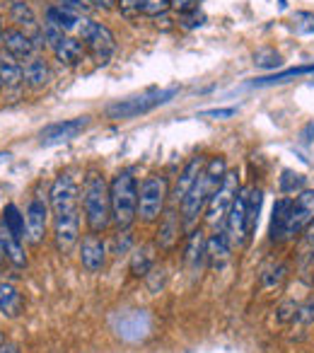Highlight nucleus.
I'll return each mask as SVG.
<instances>
[{
  "label": "nucleus",
  "instance_id": "18",
  "mask_svg": "<svg viewBox=\"0 0 314 353\" xmlns=\"http://www.w3.org/2000/svg\"><path fill=\"white\" fill-rule=\"evenodd\" d=\"M206 232L201 228H193L189 230V237H187V245H184V264L189 266L191 274H198L203 269V264L208 261L206 256Z\"/></svg>",
  "mask_w": 314,
  "mask_h": 353
},
{
  "label": "nucleus",
  "instance_id": "46",
  "mask_svg": "<svg viewBox=\"0 0 314 353\" xmlns=\"http://www.w3.org/2000/svg\"><path fill=\"white\" fill-rule=\"evenodd\" d=\"M0 353H22L20 351V343H15V341H3V343H0Z\"/></svg>",
  "mask_w": 314,
  "mask_h": 353
},
{
  "label": "nucleus",
  "instance_id": "25",
  "mask_svg": "<svg viewBox=\"0 0 314 353\" xmlns=\"http://www.w3.org/2000/svg\"><path fill=\"white\" fill-rule=\"evenodd\" d=\"M131 274L136 279H145L152 269H155V254H152V247L140 245L131 252Z\"/></svg>",
  "mask_w": 314,
  "mask_h": 353
},
{
  "label": "nucleus",
  "instance_id": "35",
  "mask_svg": "<svg viewBox=\"0 0 314 353\" xmlns=\"http://www.w3.org/2000/svg\"><path fill=\"white\" fill-rule=\"evenodd\" d=\"M116 10L126 20H136L143 15V0H116Z\"/></svg>",
  "mask_w": 314,
  "mask_h": 353
},
{
  "label": "nucleus",
  "instance_id": "11",
  "mask_svg": "<svg viewBox=\"0 0 314 353\" xmlns=\"http://www.w3.org/2000/svg\"><path fill=\"white\" fill-rule=\"evenodd\" d=\"M92 123V117H75V119H65V121H59V123H51L46 126L44 131L39 133V143L41 145H59V143H68L73 138H78L80 133H85Z\"/></svg>",
  "mask_w": 314,
  "mask_h": 353
},
{
  "label": "nucleus",
  "instance_id": "36",
  "mask_svg": "<svg viewBox=\"0 0 314 353\" xmlns=\"http://www.w3.org/2000/svg\"><path fill=\"white\" fill-rule=\"evenodd\" d=\"M167 10H172L169 0H143V15L147 17H165Z\"/></svg>",
  "mask_w": 314,
  "mask_h": 353
},
{
  "label": "nucleus",
  "instance_id": "29",
  "mask_svg": "<svg viewBox=\"0 0 314 353\" xmlns=\"http://www.w3.org/2000/svg\"><path fill=\"white\" fill-rule=\"evenodd\" d=\"M261 203H264V192L256 187H249V199H247V223H249V235L256 230V223H259Z\"/></svg>",
  "mask_w": 314,
  "mask_h": 353
},
{
  "label": "nucleus",
  "instance_id": "42",
  "mask_svg": "<svg viewBox=\"0 0 314 353\" xmlns=\"http://www.w3.org/2000/svg\"><path fill=\"white\" fill-rule=\"evenodd\" d=\"M169 6H172V10L179 12V15H189V12H196L198 0H169Z\"/></svg>",
  "mask_w": 314,
  "mask_h": 353
},
{
  "label": "nucleus",
  "instance_id": "4",
  "mask_svg": "<svg viewBox=\"0 0 314 353\" xmlns=\"http://www.w3.org/2000/svg\"><path fill=\"white\" fill-rule=\"evenodd\" d=\"M169 199V179L165 174L145 176L138 187V218L140 223H157Z\"/></svg>",
  "mask_w": 314,
  "mask_h": 353
},
{
  "label": "nucleus",
  "instance_id": "32",
  "mask_svg": "<svg viewBox=\"0 0 314 353\" xmlns=\"http://www.w3.org/2000/svg\"><path fill=\"white\" fill-rule=\"evenodd\" d=\"M295 324H300V327H314V295H309L307 300H302L297 307V319H295Z\"/></svg>",
  "mask_w": 314,
  "mask_h": 353
},
{
  "label": "nucleus",
  "instance_id": "40",
  "mask_svg": "<svg viewBox=\"0 0 314 353\" xmlns=\"http://www.w3.org/2000/svg\"><path fill=\"white\" fill-rule=\"evenodd\" d=\"M145 281H147V288H150L152 293H160V290H163V285H165V271L155 266V269L145 276Z\"/></svg>",
  "mask_w": 314,
  "mask_h": 353
},
{
  "label": "nucleus",
  "instance_id": "10",
  "mask_svg": "<svg viewBox=\"0 0 314 353\" xmlns=\"http://www.w3.org/2000/svg\"><path fill=\"white\" fill-rule=\"evenodd\" d=\"M247 199H249V187H242L240 194H237L235 203H232L230 213L225 218V230L230 235L232 245L242 247L247 240H249V223H247Z\"/></svg>",
  "mask_w": 314,
  "mask_h": 353
},
{
  "label": "nucleus",
  "instance_id": "23",
  "mask_svg": "<svg viewBox=\"0 0 314 353\" xmlns=\"http://www.w3.org/2000/svg\"><path fill=\"white\" fill-rule=\"evenodd\" d=\"M22 310H25V300H22V293L15 288L12 283H0V312L6 317H20Z\"/></svg>",
  "mask_w": 314,
  "mask_h": 353
},
{
  "label": "nucleus",
  "instance_id": "17",
  "mask_svg": "<svg viewBox=\"0 0 314 353\" xmlns=\"http://www.w3.org/2000/svg\"><path fill=\"white\" fill-rule=\"evenodd\" d=\"M203 167H206V157H203V155H193L191 160L182 167V172H179V176H177V182H174V189L169 192V196L174 199V203L184 201V196L191 192V187L196 184L198 176H201Z\"/></svg>",
  "mask_w": 314,
  "mask_h": 353
},
{
  "label": "nucleus",
  "instance_id": "14",
  "mask_svg": "<svg viewBox=\"0 0 314 353\" xmlns=\"http://www.w3.org/2000/svg\"><path fill=\"white\" fill-rule=\"evenodd\" d=\"M187 230L182 221V213H177V208H165L163 218L157 221V232H155V247L163 252H172L179 245V237Z\"/></svg>",
  "mask_w": 314,
  "mask_h": 353
},
{
  "label": "nucleus",
  "instance_id": "45",
  "mask_svg": "<svg viewBox=\"0 0 314 353\" xmlns=\"http://www.w3.org/2000/svg\"><path fill=\"white\" fill-rule=\"evenodd\" d=\"M92 3L94 10H112V8H116V0H90Z\"/></svg>",
  "mask_w": 314,
  "mask_h": 353
},
{
  "label": "nucleus",
  "instance_id": "1",
  "mask_svg": "<svg viewBox=\"0 0 314 353\" xmlns=\"http://www.w3.org/2000/svg\"><path fill=\"white\" fill-rule=\"evenodd\" d=\"M227 174V162L222 155H216L211 160H206L201 176L196 179V184L191 187V192L184 196V201L179 203V213H182V221L187 230H193L198 223V218L206 213L208 201H211L213 192L220 187L222 176Z\"/></svg>",
  "mask_w": 314,
  "mask_h": 353
},
{
  "label": "nucleus",
  "instance_id": "48",
  "mask_svg": "<svg viewBox=\"0 0 314 353\" xmlns=\"http://www.w3.org/2000/svg\"><path fill=\"white\" fill-rule=\"evenodd\" d=\"M3 39H6V30H3V20H0V46H3Z\"/></svg>",
  "mask_w": 314,
  "mask_h": 353
},
{
  "label": "nucleus",
  "instance_id": "15",
  "mask_svg": "<svg viewBox=\"0 0 314 353\" xmlns=\"http://www.w3.org/2000/svg\"><path fill=\"white\" fill-rule=\"evenodd\" d=\"M107 242L97 235V232H90L80 240V264L87 274H99L107 266Z\"/></svg>",
  "mask_w": 314,
  "mask_h": 353
},
{
  "label": "nucleus",
  "instance_id": "28",
  "mask_svg": "<svg viewBox=\"0 0 314 353\" xmlns=\"http://www.w3.org/2000/svg\"><path fill=\"white\" fill-rule=\"evenodd\" d=\"M0 221H3V225L8 228L10 235H15L17 240H25V235H27L25 216H22L20 208H17L15 203H8L6 211H3V216H0Z\"/></svg>",
  "mask_w": 314,
  "mask_h": 353
},
{
  "label": "nucleus",
  "instance_id": "44",
  "mask_svg": "<svg viewBox=\"0 0 314 353\" xmlns=\"http://www.w3.org/2000/svg\"><path fill=\"white\" fill-rule=\"evenodd\" d=\"M203 20H206V17H203L201 12H189V15H184V27H187V30H191V27H201Z\"/></svg>",
  "mask_w": 314,
  "mask_h": 353
},
{
  "label": "nucleus",
  "instance_id": "50",
  "mask_svg": "<svg viewBox=\"0 0 314 353\" xmlns=\"http://www.w3.org/2000/svg\"><path fill=\"white\" fill-rule=\"evenodd\" d=\"M3 341H6V336H3V334H0V343H3Z\"/></svg>",
  "mask_w": 314,
  "mask_h": 353
},
{
  "label": "nucleus",
  "instance_id": "2",
  "mask_svg": "<svg viewBox=\"0 0 314 353\" xmlns=\"http://www.w3.org/2000/svg\"><path fill=\"white\" fill-rule=\"evenodd\" d=\"M80 208H83L90 232L102 235L109 230V225H112V196H109L107 179L99 172L90 170L85 176L83 192H80Z\"/></svg>",
  "mask_w": 314,
  "mask_h": 353
},
{
  "label": "nucleus",
  "instance_id": "6",
  "mask_svg": "<svg viewBox=\"0 0 314 353\" xmlns=\"http://www.w3.org/2000/svg\"><path fill=\"white\" fill-rule=\"evenodd\" d=\"M75 37L83 41L87 54H92V59L97 61L99 65L107 63L114 51H116V37L112 34V30H109L107 25H102V22L90 20V17H85Z\"/></svg>",
  "mask_w": 314,
  "mask_h": 353
},
{
  "label": "nucleus",
  "instance_id": "20",
  "mask_svg": "<svg viewBox=\"0 0 314 353\" xmlns=\"http://www.w3.org/2000/svg\"><path fill=\"white\" fill-rule=\"evenodd\" d=\"M51 51H54V59L59 61L61 65H68V68L80 65L85 61V56H87V49H85L83 41H80L78 37H70V34H65Z\"/></svg>",
  "mask_w": 314,
  "mask_h": 353
},
{
  "label": "nucleus",
  "instance_id": "12",
  "mask_svg": "<svg viewBox=\"0 0 314 353\" xmlns=\"http://www.w3.org/2000/svg\"><path fill=\"white\" fill-rule=\"evenodd\" d=\"M80 213L83 211L54 216V245L59 254H70L80 245Z\"/></svg>",
  "mask_w": 314,
  "mask_h": 353
},
{
  "label": "nucleus",
  "instance_id": "9",
  "mask_svg": "<svg viewBox=\"0 0 314 353\" xmlns=\"http://www.w3.org/2000/svg\"><path fill=\"white\" fill-rule=\"evenodd\" d=\"M312 221H314V189H302V192L293 199V203H290L288 221H285L283 240L280 242H288V240H293V237L302 235Z\"/></svg>",
  "mask_w": 314,
  "mask_h": 353
},
{
  "label": "nucleus",
  "instance_id": "8",
  "mask_svg": "<svg viewBox=\"0 0 314 353\" xmlns=\"http://www.w3.org/2000/svg\"><path fill=\"white\" fill-rule=\"evenodd\" d=\"M49 206L51 216H63V213L83 211L80 208V187L70 172H63L54 179L49 189Z\"/></svg>",
  "mask_w": 314,
  "mask_h": 353
},
{
  "label": "nucleus",
  "instance_id": "7",
  "mask_svg": "<svg viewBox=\"0 0 314 353\" xmlns=\"http://www.w3.org/2000/svg\"><path fill=\"white\" fill-rule=\"evenodd\" d=\"M240 174L235 170H227V174L222 176L220 187L213 192L211 201H208L206 208V221L211 223L213 228H220L225 225V218L230 213L232 203H235L237 194H240Z\"/></svg>",
  "mask_w": 314,
  "mask_h": 353
},
{
  "label": "nucleus",
  "instance_id": "34",
  "mask_svg": "<svg viewBox=\"0 0 314 353\" xmlns=\"http://www.w3.org/2000/svg\"><path fill=\"white\" fill-rule=\"evenodd\" d=\"M254 63L259 65V68L271 70V68H275V65L283 63V61H280V54H278V51H273V49H259V51L254 54Z\"/></svg>",
  "mask_w": 314,
  "mask_h": 353
},
{
  "label": "nucleus",
  "instance_id": "26",
  "mask_svg": "<svg viewBox=\"0 0 314 353\" xmlns=\"http://www.w3.org/2000/svg\"><path fill=\"white\" fill-rule=\"evenodd\" d=\"M22 68H25V83L30 85V88H44V85L49 83L51 70H49V65H46V61L39 59V56L30 59Z\"/></svg>",
  "mask_w": 314,
  "mask_h": 353
},
{
  "label": "nucleus",
  "instance_id": "37",
  "mask_svg": "<svg viewBox=\"0 0 314 353\" xmlns=\"http://www.w3.org/2000/svg\"><path fill=\"white\" fill-rule=\"evenodd\" d=\"M285 266L278 264V266H271V269H266L264 274H261V283L266 285V288H275V285H280V281L285 279Z\"/></svg>",
  "mask_w": 314,
  "mask_h": 353
},
{
  "label": "nucleus",
  "instance_id": "38",
  "mask_svg": "<svg viewBox=\"0 0 314 353\" xmlns=\"http://www.w3.org/2000/svg\"><path fill=\"white\" fill-rule=\"evenodd\" d=\"M293 22H295V32H297V34H312L314 32V15L312 12H297Z\"/></svg>",
  "mask_w": 314,
  "mask_h": 353
},
{
  "label": "nucleus",
  "instance_id": "47",
  "mask_svg": "<svg viewBox=\"0 0 314 353\" xmlns=\"http://www.w3.org/2000/svg\"><path fill=\"white\" fill-rule=\"evenodd\" d=\"M302 235H304V242H307L309 247H314V221L309 223V225H307V230H304Z\"/></svg>",
  "mask_w": 314,
  "mask_h": 353
},
{
  "label": "nucleus",
  "instance_id": "21",
  "mask_svg": "<svg viewBox=\"0 0 314 353\" xmlns=\"http://www.w3.org/2000/svg\"><path fill=\"white\" fill-rule=\"evenodd\" d=\"M10 15H12V20L17 22V27H22V32H27V34L36 41V46H39L41 44V41H39L41 39V27H39V22H36L34 10L27 6L25 0H15V3H12Z\"/></svg>",
  "mask_w": 314,
  "mask_h": 353
},
{
  "label": "nucleus",
  "instance_id": "39",
  "mask_svg": "<svg viewBox=\"0 0 314 353\" xmlns=\"http://www.w3.org/2000/svg\"><path fill=\"white\" fill-rule=\"evenodd\" d=\"M116 242H114V254H128L133 245V235H131V228L128 230H118L116 232Z\"/></svg>",
  "mask_w": 314,
  "mask_h": 353
},
{
  "label": "nucleus",
  "instance_id": "13",
  "mask_svg": "<svg viewBox=\"0 0 314 353\" xmlns=\"http://www.w3.org/2000/svg\"><path fill=\"white\" fill-rule=\"evenodd\" d=\"M49 213H51V206L46 199L41 196H34L30 201V206H27L25 211V225H27V235L25 240L30 242V245H41L46 237V223H49Z\"/></svg>",
  "mask_w": 314,
  "mask_h": 353
},
{
  "label": "nucleus",
  "instance_id": "33",
  "mask_svg": "<svg viewBox=\"0 0 314 353\" xmlns=\"http://www.w3.org/2000/svg\"><path fill=\"white\" fill-rule=\"evenodd\" d=\"M297 307H300V303H295V300H285V303H280L278 310H275V319H278V324H295V319H297Z\"/></svg>",
  "mask_w": 314,
  "mask_h": 353
},
{
  "label": "nucleus",
  "instance_id": "19",
  "mask_svg": "<svg viewBox=\"0 0 314 353\" xmlns=\"http://www.w3.org/2000/svg\"><path fill=\"white\" fill-rule=\"evenodd\" d=\"M3 46H6V51L10 56H15L17 61H30V59H34V54H36V41L32 39L27 32H22V30H6V39H3Z\"/></svg>",
  "mask_w": 314,
  "mask_h": 353
},
{
  "label": "nucleus",
  "instance_id": "49",
  "mask_svg": "<svg viewBox=\"0 0 314 353\" xmlns=\"http://www.w3.org/2000/svg\"><path fill=\"white\" fill-rule=\"evenodd\" d=\"M8 157H10V152H0V162L8 160Z\"/></svg>",
  "mask_w": 314,
  "mask_h": 353
},
{
  "label": "nucleus",
  "instance_id": "31",
  "mask_svg": "<svg viewBox=\"0 0 314 353\" xmlns=\"http://www.w3.org/2000/svg\"><path fill=\"white\" fill-rule=\"evenodd\" d=\"M304 187V174H300V172H293V170H285L283 174H280V192L288 196V194H295L297 196Z\"/></svg>",
  "mask_w": 314,
  "mask_h": 353
},
{
  "label": "nucleus",
  "instance_id": "5",
  "mask_svg": "<svg viewBox=\"0 0 314 353\" xmlns=\"http://www.w3.org/2000/svg\"><path fill=\"white\" fill-rule=\"evenodd\" d=\"M177 94H179L177 88L152 90V92L138 94V97L123 99V102H116V104H109V107H107V117L109 119H133V117H140V114H147V112H152V109L167 104L169 99L177 97Z\"/></svg>",
  "mask_w": 314,
  "mask_h": 353
},
{
  "label": "nucleus",
  "instance_id": "22",
  "mask_svg": "<svg viewBox=\"0 0 314 353\" xmlns=\"http://www.w3.org/2000/svg\"><path fill=\"white\" fill-rule=\"evenodd\" d=\"M25 83V68L8 51H0V85L8 90H17Z\"/></svg>",
  "mask_w": 314,
  "mask_h": 353
},
{
  "label": "nucleus",
  "instance_id": "30",
  "mask_svg": "<svg viewBox=\"0 0 314 353\" xmlns=\"http://www.w3.org/2000/svg\"><path fill=\"white\" fill-rule=\"evenodd\" d=\"M300 75H312V78H314V63L312 65H302V68L283 70V73L271 75V78L254 80V85H278V83H288V80H293V78H300Z\"/></svg>",
  "mask_w": 314,
  "mask_h": 353
},
{
  "label": "nucleus",
  "instance_id": "41",
  "mask_svg": "<svg viewBox=\"0 0 314 353\" xmlns=\"http://www.w3.org/2000/svg\"><path fill=\"white\" fill-rule=\"evenodd\" d=\"M59 6L61 8H68V10H73V12H80V15H85V12L94 10L90 0H59Z\"/></svg>",
  "mask_w": 314,
  "mask_h": 353
},
{
  "label": "nucleus",
  "instance_id": "27",
  "mask_svg": "<svg viewBox=\"0 0 314 353\" xmlns=\"http://www.w3.org/2000/svg\"><path fill=\"white\" fill-rule=\"evenodd\" d=\"M293 199H278L273 206V216H271V228H269V237L271 242H280L283 240V228L285 221H288V211Z\"/></svg>",
  "mask_w": 314,
  "mask_h": 353
},
{
  "label": "nucleus",
  "instance_id": "24",
  "mask_svg": "<svg viewBox=\"0 0 314 353\" xmlns=\"http://www.w3.org/2000/svg\"><path fill=\"white\" fill-rule=\"evenodd\" d=\"M0 237H3V247H6V261H10L15 269H25L27 254H25V247H22V240L10 235L8 228L3 225V221H0Z\"/></svg>",
  "mask_w": 314,
  "mask_h": 353
},
{
  "label": "nucleus",
  "instance_id": "16",
  "mask_svg": "<svg viewBox=\"0 0 314 353\" xmlns=\"http://www.w3.org/2000/svg\"><path fill=\"white\" fill-rule=\"evenodd\" d=\"M232 250H235V245H232L230 235H227L225 228H216L213 230V235L206 240V256H208V264L213 266V269H222V266L230 261L232 256Z\"/></svg>",
  "mask_w": 314,
  "mask_h": 353
},
{
  "label": "nucleus",
  "instance_id": "3",
  "mask_svg": "<svg viewBox=\"0 0 314 353\" xmlns=\"http://www.w3.org/2000/svg\"><path fill=\"white\" fill-rule=\"evenodd\" d=\"M112 196V225L116 230H128L138 221V182L131 170H121L109 182Z\"/></svg>",
  "mask_w": 314,
  "mask_h": 353
},
{
  "label": "nucleus",
  "instance_id": "43",
  "mask_svg": "<svg viewBox=\"0 0 314 353\" xmlns=\"http://www.w3.org/2000/svg\"><path fill=\"white\" fill-rule=\"evenodd\" d=\"M237 114V109H208V112H203L201 117H208V119H230V117H235Z\"/></svg>",
  "mask_w": 314,
  "mask_h": 353
}]
</instances>
